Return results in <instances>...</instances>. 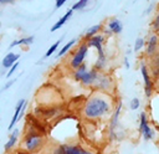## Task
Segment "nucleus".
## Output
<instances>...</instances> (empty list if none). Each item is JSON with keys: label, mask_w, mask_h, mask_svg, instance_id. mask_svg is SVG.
Wrapping results in <instances>:
<instances>
[{"label": "nucleus", "mask_w": 159, "mask_h": 154, "mask_svg": "<svg viewBox=\"0 0 159 154\" xmlns=\"http://www.w3.org/2000/svg\"><path fill=\"white\" fill-rule=\"evenodd\" d=\"M109 83H111V81H109L108 77H106L103 75H99L98 78H97V82L94 84H97V86H99V88L104 89V88H108L109 87Z\"/></svg>", "instance_id": "obj_14"}, {"label": "nucleus", "mask_w": 159, "mask_h": 154, "mask_svg": "<svg viewBox=\"0 0 159 154\" xmlns=\"http://www.w3.org/2000/svg\"><path fill=\"white\" fill-rule=\"evenodd\" d=\"M152 71H153L154 76H158L159 75V56H157V58L153 61V63H152Z\"/></svg>", "instance_id": "obj_24"}, {"label": "nucleus", "mask_w": 159, "mask_h": 154, "mask_svg": "<svg viewBox=\"0 0 159 154\" xmlns=\"http://www.w3.org/2000/svg\"><path fill=\"white\" fill-rule=\"evenodd\" d=\"M108 27H109V30H111L112 32H114V34H120L122 30H123L122 22H120L119 20H117V19L111 20V21L108 22Z\"/></svg>", "instance_id": "obj_11"}, {"label": "nucleus", "mask_w": 159, "mask_h": 154, "mask_svg": "<svg viewBox=\"0 0 159 154\" xmlns=\"http://www.w3.org/2000/svg\"><path fill=\"white\" fill-rule=\"evenodd\" d=\"M87 71H88V70H87V66L82 63V65H81L78 68H76V70H75V79L81 82V79H82L83 75H84Z\"/></svg>", "instance_id": "obj_16"}, {"label": "nucleus", "mask_w": 159, "mask_h": 154, "mask_svg": "<svg viewBox=\"0 0 159 154\" xmlns=\"http://www.w3.org/2000/svg\"><path fill=\"white\" fill-rule=\"evenodd\" d=\"M53 154H93V153L76 145H61L55 150Z\"/></svg>", "instance_id": "obj_3"}, {"label": "nucleus", "mask_w": 159, "mask_h": 154, "mask_svg": "<svg viewBox=\"0 0 159 154\" xmlns=\"http://www.w3.org/2000/svg\"><path fill=\"white\" fill-rule=\"evenodd\" d=\"M97 50H98V58H97V62H96L94 67H96V70H101L106 63V56H104V52H103V47H99Z\"/></svg>", "instance_id": "obj_13"}, {"label": "nucleus", "mask_w": 159, "mask_h": 154, "mask_svg": "<svg viewBox=\"0 0 159 154\" xmlns=\"http://www.w3.org/2000/svg\"><path fill=\"white\" fill-rule=\"evenodd\" d=\"M17 135H19V129H15L12 132V134L10 135V139L7 140V143L5 144V150H9L14 147V144L16 143V139H17Z\"/></svg>", "instance_id": "obj_17"}, {"label": "nucleus", "mask_w": 159, "mask_h": 154, "mask_svg": "<svg viewBox=\"0 0 159 154\" xmlns=\"http://www.w3.org/2000/svg\"><path fill=\"white\" fill-rule=\"evenodd\" d=\"M102 29V25L99 24V25H94V26H92V27H89L88 30H87V32H86V35H84V38L88 41L91 37H93V36H96L97 35V32L99 31Z\"/></svg>", "instance_id": "obj_15"}, {"label": "nucleus", "mask_w": 159, "mask_h": 154, "mask_svg": "<svg viewBox=\"0 0 159 154\" xmlns=\"http://www.w3.org/2000/svg\"><path fill=\"white\" fill-rule=\"evenodd\" d=\"M143 46H144V40L142 37H138L135 40V43H134V51H139Z\"/></svg>", "instance_id": "obj_26"}, {"label": "nucleus", "mask_w": 159, "mask_h": 154, "mask_svg": "<svg viewBox=\"0 0 159 154\" xmlns=\"http://www.w3.org/2000/svg\"><path fill=\"white\" fill-rule=\"evenodd\" d=\"M34 40H35V37H34V36L25 37V38H20V40H15V41H12V42H11L10 47H14V46H16V45H30V43H32V42H34Z\"/></svg>", "instance_id": "obj_18"}, {"label": "nucleus", "mask_w": 159, "mask_h": 154, "mask_svg": "<svg viewBox=\"0 0 159 154\" xmlns=\"http://www.w3.org/2000/svg\"><path fill=\"white\" fill-rule=\"evenodd\" d=\"M139 104H140V102H139V98H137V97H134V98H132V101H130V103H129V107H130V109H137L138 107H139Z\"/></svg>", "instance_id": "obj_27"}, {"label": "nucleus", "mask_w": 159, "mask_h": 154, "mask_svg": "<svg viewBox=\"0 0 159 154\" xmlns=\"http://www.w3.org/2000/svg\"><path fill=\"white\" fill-rule=\"evenodd\" d=\"M60 42H61V40L56 41V42H55V43H53V45H52V46H51V47H50V48L46 51V53H45V57H50V56H51V55H52V53H53V52L57 50V47L60 46Z\"/></svg>", "instance_id": "obj_22"}, {"label": "nucleus", "mask_w": 159, "mask_h": 154, "mask_svg": "<svg viewBox=\"0 0 159 154\" xmlns=\"http://www.w3.org/2000/svg\"><path fill=\"white\" fill-rule=\"evenodd\" d=\"M17 67H19V62H16L12 67H10V70H9V72H7V77H10V76L16 71V68H17Z\"/></svg>", "instance_id": "obj_29"}, {"label": "nucleus", "mask_w": 159, "mask_h": 154, "mask_svg": "<svg viewBox=\"0 0 159 154\" xmlns=\"http://www.w3.org/2000/svg\"><path fill=\"white\" fill-rule=\"evenodd\" d=\"M41 144V137L39 134H35V133H31L26 137L25 139V148L29 150V152H34L36 150Z\"/></svg>", "instance_id": "obj_4"}, {"label": "nucleus", "mask_w": 159, "mask_h": 154, "mask_svg": "<svg viewBox=\"0 0 159 154\" xmlns=\"http://www.w3.org/2000/svg\"><path fill=\"white\" fill-rule=\"evenodd\" d=\"M98 76H99V73H98L96 70H89V71H87V72L83 75L81 82H82L83 84H86V86H92V84H94V83L97 82Z\"/></svg>", "instance_id": "obj_6"}, {"label": "nucleus", "mask_w": 159, "mask_h": 154, "mask_svg": "<svg viewBox=\"0 0 159 154\" xmlns=\"http://www.w3.org/2000/svg\"><path fill=\"white\" fill-rule=\"evenodd\" d=\"M88 1H89V0H78V1L72 6V10L75 11V10H80V9L86 7V5L88 4Z\"/></svg>", "instance_id": "obj_23"}, {"label": "nucleus", "mask_w": 159, "mask_h": 154, "mask_svg": "<svg viewBox=\"0 0 159 154\" xmlns=\"http://www.w3.org/2000/svg\"><path fill=\"white\" fill-rule=\"evenodd\" d=\"M88 43L87 42H84V43H82L81 46H80V48L76 51V53L73 55V57H72V60H71V66L76 70V68H78L82 63H83V60H84V57H86V55H87V51H88Z\"/></svg>", "instance_id": "obj_2"}, {"label": "nucleus", "mask_w": 159, "mask_h": 154, "mask_svg": "<svg viewBox=\"0 0 159 154\" xmlns=\"http://www.w3.org/2000/svg\"><path fill=\"white\" fill-rule=\"evenodd\" d=\"M124 63H125V67L129 68V62H128V58H127V57L124 58Z\"/></svg>", "instance_id": "obj_33"}, {"label": "nucleus", "mask_w": 159, "mask_h": 154, "mask_svg": "<svg viewBox=\"0 0 159 154\" xmlns=\"http://www.w3.org/2000/svg\"><path fill=\"white\" fill-rule=\"evenodd\" d=\"M148 125V120H147V117H145V113H140V123H139V132H143L144 128Z\"/></svg>", "instance_id": "obj_21"}, {"label": "nucleus", "mask_w": 159, "mask_h": 154, "mask_svg": "<svg viewBox=\"0 0 159 154\" xmlns=\"http://www.w3.org/2000/svg\"><path fill=\"white\" fill-rule=\"evenodd\" d=\"M72 12H73V10H72V9H71V10H68V11H67V12H66V14H65V15H63V16H62V17H61V19H60V20H58V21H57L52 27H51V32H53V31L58 30L62 25H65V24H66V21L72 16Z\"/></svg>", "instance_id": "obj_9"}, {"label": "nucleus", "mask_w": 159, "mask_h": 154, "mask_svg": "<svg viewBox=\"0 0 159 154\" xmlns=\"http://www.w3.org/2000/svg\"><path fill=\"white\" fill-rule=\"evenodd\" d=\"M158 32H159V31H158Z\"/></svg>", "instance_id": "obj_34"}, {"label": "nucleus", "mask_w": 159, "mask_h": 154, "mask_svg": "<svg viewBox=\"0 0 159 154\" xmlns=\"http://www.w3.org/2000/svg\"><path fill=\"white\" fill-rule=\"evenodd\" d=\"M120 109H122V102H119L118 107H117V108H116V111H114V114H113V118H112V129L117 125V122H118V117H119Z\"/></svg>", "instance_id": "obj_19"}, {"label": "nucleus", "mask_w": 159, "mask_h": 154, "mask_svg": "<svg viewBox=\"0 0 159 154\" xmlns=\"http://www.w3.org/2000/svg\"><path fill=\"white\" fill-rule=\"evenodd\" d=\"M111 109V102L108 98L103 97V96H93L91 97L83 109L84 117L89 118V119H96L99 117H103L104 114H107Z\"/></svg>", "instance_id": "obj_1"}, {"label": "nucleus", "mask_w": 159, "mask_h": 154, "mask_svg": "<svg viewBox=\"0 0 159 154\" xmlns=\"http://www.w3.org/2000/svg\"><path fill=\"white\" fill-rule=\"evenodd\" d=\"M12 83H14V79H12V81H10V82H7V83L5 84V87L2 88V91H5V89H7V88H9V87H10V86H11Z\"/></svg>", "instance_id": "obj_32"}, {"label": "nucleus", "mask_w": 159, "mask_h": 154, "mask_svg": "<svg viewBox=\"0 0 159 154\" xmlns=\"http://www.w3.org/2000/svg\"><path fill=\"white\" fill-rule=\"evenodd\" d=\"M142 133H143V135H144V138H145L147 140H149V139L153 138V130H152V128L149 127V124L144 128V130H143Z\"/></svg>", "instance_id": "obj_25"}, {"label": "nucleus", "mask_w": 159, "mask_h": 154, "mask_svg": "<svg viewBox=\"0 0 159 154\" xmlns=\"http://www.w3.org/2000/svg\"><path fill=\"white\" fill-rule=\"evenodd\" d=\"M103 40H104V37H103V36H101V35H96V36L91 37V38L87 41V43H88V46H89V47L99 48V47H102Z\"/></svg>", "instance_id": "obj_12"}, {"label": "nucleus", "mask_w": 159, "mask_h": 154, "mask_svg": "<svg viewBox=\"0 0 159 154\" xmlns=\"http://www.w3.org/2000/svg\"><path fill=\"white\" fill-rule=\"evenodd\" d=\"M75 42H76V40H71L70 42H67V43H66V45L60 50V52H58V57L63 56V55H65V53H66V52H67V51H68V50L75 45Z\"/></svg>", "instance_id": "obj_20"}, {"label": "nucleus", "mask_w": 159, "mask_h": 154, "mask_svg": "<svg viewBox=\"0 0 159 154\" xmlns=\"http://www.w3.org/2000/svg\"><path fill=\"white\" fill-rule=\"evenodd\" d=\"M66 1H67V0H56V7H57V9L61 7Z\"/></svg>", "instance_id": "obj_30"}, {"label": "nucleus", "mask_w": 159, "mask_h": 154, "mask_svg": "<svg viewBox=\"0 0 159 154\" xmlns=\"http://www.w3.org/2000/svg\"><path fill=\"white\" fill-rule=\"evenodd\" d=\"M140 71H142L143 79H144V93H145L147 97H150L152 96V91H153V82L150 79L149 72H148V70H147L145 66H142Z\"/></svg>", "instance_id": "obj_5"}, {"label": "nucleus", "mask_w": 159, "mask_h": 154, "mask_svg": "<svg viewBox=\"0 0 159 154\" xmlns=\"http://www.w3.org/2000/svg\"><path fill=\"white\" fill-rule=\"evenodd\" d=\"M153 27H154V30L159 31V14L155 16V19H154V21H153Z\"/></svg>", "instance_id": "obj_28"}, {"label": "nucleus", "mask_w": 159, "mask_h": 154, "mask_svg": "<svg viewBox=\"0 0 159 154\" xmlns=\"http://www.w3.org/2000/svg\"><path fill=\"white\" fill-rule=\"evenodd\" d=\"M24 106H25V99H20L19 102H17V104H16V108H15V113H14V117H12V119H11V122H10V124H9V130H11L12 128H14V125L16 124V122L19 120V118H20V116H21V112H22V108H24Z\"/></svg>", "instance_id": "obj_7"}, {"label": "nucleus", "mask_w": 159, "mask_h": 154, "mask_svg": "<svg viewBox=\"0 0 159 154\" xmlns=\"http://www.w3.org/2000/svg\"><path fill=\"white\" fill-rule=\"evenodd\" d=\"M19 57H20V55H16V53H12V52L7 53V55L2 58V67H4V68H10V67H12V66L17 62Z\"/></svg>", "instance_id": "obj_8"}, {"label": "nucleus", "mask_w": 159, "mask_h": 154, "mask_svg": "<svg viewBox=\"0 0 159 154\" xmlns=\"http://www.w3.org/2000/svg\"><path fill=\"white\" fill-rule=\"evenodd\" d=\"M0 2L4 5V4H14L15 0H0Z\"/></svg>", "instance_id": "obj_31"}, {"label": "nucleus", "mask_w": 159, "mask_h": 154, "mask_svg": "<svg viewBox=\"0 0 159 154\" xmlns=\"http://www.w3.org/2000/svg\"><path fill=\"white\" fill-rule=\"evenodd\" d=\"M158 36L157 35H153L149 37V41H148V46H147V53L148 55H153L157 50V46H158Z\"/></svg>", "instance_id": "obj_10"}]
</instances>
